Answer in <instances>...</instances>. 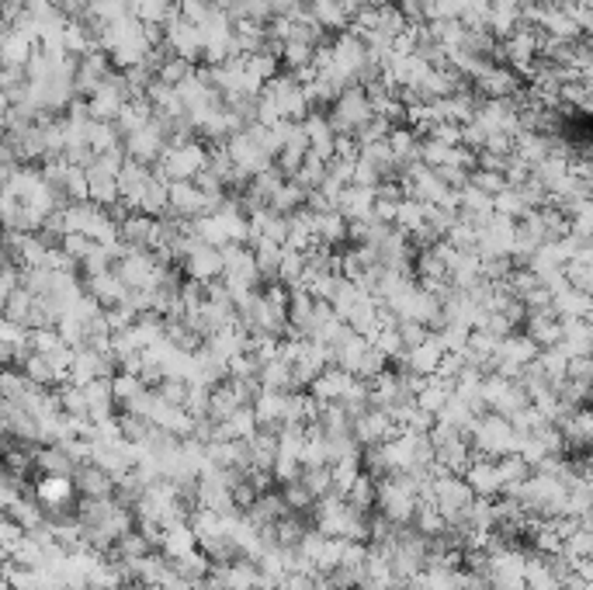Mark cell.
Wrapping results in <instances>:
<instances>
[{
  "label": "cell",
  "mask_w": 593,
  "mask_h": 590,
  "mask_svg": "<svg viewBox=\"0 0 593 590\" xmlns=\"http://www.w3.org/2000/svg\"><path fill=\"white\" fill-rule=\"evenodd\" d=\"M35 45L39 42L32 39V35H24V32L0 28V66H21L24 70V63H28Z\"/></svg>",
  "instance_id": "2"
},
{
  "label": "cell",
  "mask_w": 593,
  "mask_h": 590,
  "mask_svg": "<svg viewBox=\"0 0 593 590\" xmlns=\"http://www.w3.org/2000/svg\"><path fill=\"white\" fill-rule=\"evenodd\" d=\"M184 268H188L191 281L209 285V281L222 278V251L212 247V243H201V240H198L195 247L184 254Z\"/></svg>",
  "instance_id": "1"
},
{
  "label": "cell",
  "mask_w": 593,
  "mask_h": 590,
  "mask_svg": "<svg viewBox=\"0 0 593 590\" xmlns=\"http://www.w3.org/2000/svg\"><path fill=\"white\" fill-rule=\"evenodd\" d=\"M0 15H4V0H0Z\"/></svg>",
  "instance_id": "3"
}]
</instances>
